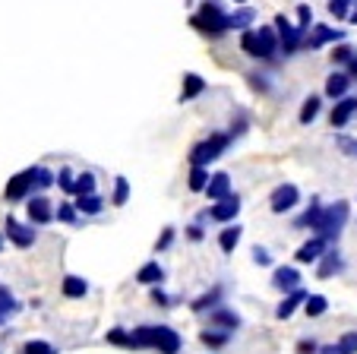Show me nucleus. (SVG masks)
<instances>
[{
    "mask_svg": "<svg viewBox=\"0 0 357 354\" xmlns=\"http://www.w3.org/2000/svg\"><path fill=\"white\" fill-rule=\"evenodd\" d=\"M209 323L215 329H228V332H234V329H241V316L234 314V310H225V307H215L209 310Z\"/></svg>",
    "mask_w": 357,
    "mask_h": 354,
    "instance_id": "nucleus-17",
    "label": "nucleus"
},
{
    "mask_svg": "<svg viewBox=\"0 0 357 354\" xmlns=\"http://www.w3.org/2000/svg\"><path fill=\"white\" fill-rule=\"evenodd\" d=\"M86 193H95V174L92 171L76 174V196H86Z\"/></svg>",
    "mask_w": 357,
    "mask_h": 354,
    "instance_id": "nucleus-35",
    "label": "nucleus"
},
{
    "mask_svg": "<svg viewBox=\"0 0 357 354\" xmlns=\"http://www.w3.org/2000/svg\"><path fill=\"white\" fill-rule=\"evenodd\" d=\"M319 212H323V206H319V200H313L310 209L294 219V228H313V225H317V219H319Z\"/></svg>",
    "mask_w": 357,
    "mask_h": 354,
    "instance_id": "nucleus-30",
    "label": "nucleus"
},
{
    "mask_svg": "<svg viewBox=\"0 0 357 354\" xmlns=\"http://www.w3.org/2000/svg\"><path fill=\"white\" fill-rule=\"evenodd\" d=\"M22 354H57V348L51 341H41V339H29L22 345Z\"/></svg>",
    "mask_w": 357,
    "mask_h": 354,
    "instance_id": "nucleus-34",
    "label": "nucleus"
},
{
    "mask_svg": "<svg viewBox=\"0 0 357 354\" xmlns=\"http://www.w3.org/2000/svg\"><path fill=\"white\" fill-rule=\"evenodd\" d=\"M22 310V304L13 297V291H10L7 285H0V326L10 320V316H16Z\"/></svg>",
    "mask_w": 357,
    "mask_h": 354,
    "instance_id": "nucleus-21",
    "label": "nucleus"
},
{
    "mask_svg": "<svg viewBox=\"0 0 357 354\" xmlns=\"http://www.w3.org/2000/svg\"><path fill=\"white\" fill-rule=\"evenodd\" d=\"M344 67H348V70H344V73H348L351 80H357V57H351V61L344 64Z\"/></svg>",
    "mask_w": 357,
    "mask_h": 354,
    "instance_id": "nucleus-50",
    "label": "nucleus"
},
{
    "mask_svg": "<svg viewBox=\"0 0 357 354\" xmlns=\"http://www.w3.org/2000/svg\"><path fill=\"white\" fill-rule=\"evenodd\" d=\"M338 354H357V332H348L338 339Z\"/></svg>",
    "mask_w": 357,
    "mask_h": 354,
    "instance_id": "nucleus-43",
    "label": "nucleus"
},
{
    "mask_svg": "<svg viewBox=\"0 0 357 354\" xmlns=\"http://www.w3.org/2000/svg\"><path fill=\"white\" fill-rule=\"evenodd\" d=\"M351 57H357L354 47H351V45H338L335 51H332V64H348Z\"/></svg>",
    "mask_w": 357,
    "mask_h": 354,
    "instance_id": "nucleus-44",
    "label": "nucleus"
},
{
    "mask_svg": "<svg viewBox=\"0 0 357 354\" xmlns=\"http://www.w3.org/2000/svg\"><path fill=\"white\" fill-rule=\"evenodd\" d=\"M209 168L206 165H193V171H190V190H193V193H199V190H206L209 187Z\"/></svg>",
    "mask_w": 357,
    "mask_h": 354,
    "instance_id": "nucleus-29",
    "label": "nucleus"
},
{
    "mask_svg": "<svg viewBox=\"0 0 357 354\" xmlns=\"http://www.w3.org/2000/svg\"><path fill=\"white\" fill-rule=\"evenodd\" d=\"M344 269V260H342V253H338L335 247H329L323 253V260H319V269H317V275L319 279H332V275H338Z\"/></svg>",
    "mask_w": 357,
    "mask_h": 354,
    "instance_id": "nucleus-14",
    "label": "nucleus"
},
{
    "mask_svg": "<svg viewBox=\"0 0 357 354\" xmlns=\"http://www.w3.org/2000/svg\"><path fill=\"white\" fill-rule=\"evenodd\" d=\"M326 250H329V241H326L323 234H317V237H310L307 244H301V250L294 253V260L297 263H319Z\"/></svg>",
    "mask_w": 357,
    "mask_h": 354,
    "instance_id": "nucleus-10",
    "label": "nucleus"
},
{
    "mask_svg": "<svg viewBox=\"0 0 357 354\" xmlns=\"http://www.w3.org/2000/svg\"><path fill=\"white\" fill-rule=\"evenodd\" d=\"M127 348H152L158 354H177L183 348V339L171 326H139L130 332Z\"/></svg>",
    "mask_w": 357,
    "mask_h": 354,
    "instance_id": "nucleus-1",
    "label": "nucleus"
},
{
    "mask_svg": "<svg viewBox=\"0 0 357 354\" xmlns=\"http://www.w3.org/2000/svg\"><path fill=\"white\" fill-rule=\"evenodd\" d=\"M317 114H319V95H310V98L303 101V108H301V124L307 127V124H313L317 121Z\"/></svg>",
    "mask_w": 357,
    "mask_h": 354,
    "instance_id": "nucleus-31",
    "label": "nucleus"
},
{
    "mask_svg": "<svg viewBox=\"0 0 357 354\" xmlns=\"http://www.w3.org/2000/svg\"><path fill=\"white\" fill-rule=\"evenodd\" d=\"M307 297H310V294L303 291V288H297V291H288V297H284V301L275 307V316H278V320H288V316H294V310L301 307V304H307Z\"/></svg>",
    "mask_w": 357,
    "mask_h": 354,
    "instance_id": "nucleus-16",
    "label": "nucleus"
},
{
    "mask_svg": "<svg viewBox=\"0 0 357 354\" xmlns=\"http://www.w3.org/2000/svg\"><path fill=\"white\" fill-rule=\"evenodd\" d=\"M344 221H348V202H332V206H326L323 212H319V219H317V234H323L326 241H338V234H342V228H344Z\"/></svg>",
    "mask_w": 357,
    "mask_h": 354,
    "instance_id": "nucleus-3",
    "label": "nucleus"
},
{
    "mask_svg": "<svg viewBox=\"0 0 357 354\" xmlns=\"http://www.w3.org/2000/svg\"><path fill=\"white\" fill-rule=\"evenodd\" d=\"M76 212H79L76 202H61V206H57V219L67 221V225H76Z\"/></svg>",
    "mask_w": 357,
    "mask_h": 354,
    "instance_id": "nucleus-40",
    "label": "nucleus"
},
{
    "mask_svg": "<svg viewBox=\"0 0 357 354\" xmlns=\"http://www.w3.org/2000/svg\"><path fill=\"white\" fill-rule=\"evenodd\" d=\"M303 310H307V316H323L326 310H329V301H326L323 294H310L307 304H303Z\"/></svg>",
    "mask_w": 357,
    "mask_h": 354,
    "instance_id": "nucleus-32",
    "label": "nucleus"
},
{
    "mask_svg": "<svg viewBox=\"0 0 357 354\" xmlns=\"http://www.w3.org/2000/svg\"><path fill=\"white\" fill-rule=\"evenodd\" d=\"M76 209H79L82 215H98L101 209H105V200H101L98 193H86V196H76Z\"/></svg>",
    "mask_w": 357,
    "mask_h": 354,
    "instance_id": "nucleus-27",
    "label": "nucleus"
},
{
    "mask_svg": "<svg viewBox=\"0 0 357 354\" xmlns=\"http://www.w3.org/2000/svg\"><path fill=\"white\" fill-rule=\"evenodd\" d=\"M206 196H209L212 202H218V200H225V196H231V177H228V174H225V171L212 174L209 187H206Z\"/></svg>",
    "mask_w": 357,
    "mask_h": 354,
    "instance_id": "nucleus-18",
    "label": "nucleus"
},
{
    "mask_svg": "<svg viewBox=\"0 0 357 354\" xmlns=\"http://www.w3.org/2000/svg\"><path fill=\"white\" fill-rule=\"evenodd\" d=\"M61 291H63V297H86V294H89V281L82 279V275H67Z\"/></svg>",
    "mask_w": 357,
    "mask_h": 354,
    "instance_id": "nucleus-26",
    "label": "nucleus"
},
{
    "mask_svg": "<svg viewBox=\"0 0 357 354\" xmlns=\"http://www.w3.org/2000/svg\"><path fill=\"white\" fill-rule=\"evenodd\" d=\"M199 339H202V345H209V348H225L231 341V332L228 329H222V332L218 329H202Z\"/></svg>",
    "mask_w": 357,
    "mask_h": 354,
    "instance_id": "nucleus-28",
    "label": "nucleus"
},
{
    "mask_svg": "<svg viewBox=\"0 0 357 354\" xmlns=\"http://www.w3.org/2000/svg\"><path fill=\"white\" fill-rule=\"evenodd\" d=\"M152 304H158V307H174L177 301L168 291H162V285H152Z\"/></svg>",
    "mask_w": 357,
    "mask_h": 354,
    "instance_id": "nucleus-41",
    "label": "nucleus"
},
{
    "mask_svg": "<svg viewBox=\"0 0 357 354\" xmlns=\"http://www.w3.org/2000/svg\"><path fill=\"white\" fill-rule=\"evenodd\" d=\"M241 47H243V54H250V57L263 61V45H259V32H257V29H243Z\"/></svg>",
    "mask_w": 357,
    "mask_h": 354,
    "instance_id": "nucleus-23",
    "label": "nucleus"
},
{
    "mask_svg": "<svg viewBox=\"0 0 357 354\" xmlns=\"http://www.w3.org/2000/svg\"><path fill=\"white\" fill-rule=\"evenodd\" d=\"M297 354H319V345L313 339H301L297 341Z\"/></svg>",
    "mask_w": 357,
    "mask_h": 354,
    "instance_id": "nucleus-49",
    "label": "nucleus"
},
{
    "mask_svg": "<svg viewBox=\"0 0 357 354\" xmlns=\"http://www.w3.org/2000/svg\"><path fill=\"white\" fill-rule=\"evenodd\" d=\"M319 354H338V341H335V345H323V348H319Z\"/></svg>",
    "mask_w": 357,
    "mask_h": 354,
    "instance_id": "nucleus-52",
    "label": "nucleus"
},
{
    "mask_svg": "<svg viewBox=\"0 0 357 354\" xmlns=\"http://www.w3.org/2000/svg\"><path fill=\"white\" fill-rule=\"evenodd\" d=\"M190 22H193V29H199L202 35H209V38H218V35H225L231 29L228 13H225L218 3H212V0H206L199 7V13H196Z\"/></svg>",
    "mask_w": 357,
    "mask_h": 354,
    "instance_id": "nucleus-2",
    "label": "nucleus"
},
{
    "mask_svg": "<svg viewBox=\"0 0 357 354\" xmlns=\"http://www.w3.org/2000/svg\"><path fill=\"white\" fill-rule=\"evenodd\" d=\"M171 244H174V228H165L162 231V237H158V244H155V250L162 253V250H168Z\"/></svg>",
    "mask_w": 357,
    "mask_h": 354,
    "instance_id": "nucleus-48",
    "label": "nucleus"
},
{
    "mask_svg": "<svg viewBox=\"0 0 357 354\" xmlns=\"http://www.w3.org/2000/svg\"><path fill=\"white\" fill-rule=\"evenodd\" d=\"M202 92H206V80H202V76H196V73H187V76H183L181 101H193L196 95H202Z\"/></svg>",
    "mask_w": 357,
    "mask_h": 354,
    "instance_id": "nucleus-25",
    "label": "nucleus"
},
{
    "mask_svg": "<svg viewBox=\"0 0 357 354\" xmlns=\"http://www.w3.org/2000/svg\"><path fill=\"white\" fill-rule=\"evenodd\" d=\"M257 20V13L250 7H243V10H237V13H231L228 16V22H231V29H250V22Z\"/></svg>",
    "mask_w": 357,
    "mask_h": 354,
    "instance_id": "nucleus-33",
    "label": "nucleus"
},
{
    "mask_svg": "<svg viewBox=\"0 0 357 354\" xmlns=\"http://www.w3.org/2000/svg\"><path fill=\"white\" fill-rule=\"evenodd\" d=\"M351 82H354V80H351L348 73H338V70H335V73L326 80V95H329V98H335V101L344 98V95H348V89H351Z\"/></svg>",
    "mask_w": 357,
    "mask_h": 354,
    "instance_id": "nucleus-19",
    "label": "nucleus"
},
{
    "mask_svg": "<svg viewBox=\"0 0 357 354\" xmlns=\"http://www.w3.org/2000/svg\"><path fill=\"white\" fill-rule=\"evenodd\" d=\"M187 234H190V241H202V228L199 225H190Z\"/></svg>",
    "mask_w": 357,
    "mask_h": 354,
    "instance_id": "nucleus-51",
    "label": "nucleus"
},
{
    "mask_svg": "<svg viewBox=\"0 0 357 354\" xmlns=\"http://www.w3.org/2000/svg\"><path fill=\"white\" fill-rule=\"evenodd\" d=\"M237 212H241V200H237V196L231 193V196L218 200L215 206L209 209V219H212V221H222V225H231V221L237 219Z\"/></svg>",
    "mask_w": 357,
    "mask_h": 354,
    "instance_id": "nucleus-9",
    "label": "nucleus"
},
{
    "mask_svg": "<svg viewBox=\"0 0 357 354\" xmlns=\"http://www.w3.org/2000/svg\"><path fill=\"white\" fill-rule=\"evenodd\" d=\"M237 3H243V0H237Z\"/></svg>",
    "mask_w": 357,
    "mask_h": 354,
    "instance_id": "nucleus-55",
    "label": "nucleus"
},
{
    "mask_svg": "<svg viewBox=\"0 0 357 354\" xmlns=\"http://www.w3.org/2000/svg\"><path fill=\"white\" fill-rule=\"evenodd\" d=\"M354 114H357V98H354V95H344V98H338L335 108H332V127H344V124H348Z\"/></svg>",
    "mask_w": 357,
    "mask_h": 354,
    "instance_id": "nucleus-13",
    "label": "nucleus"
},
{
    "mask_svg": "<svg viewBox=\"0 0 357 354\" xmlns=\"http://www.w3.org/2000/svg\"><path fill=\"white\" fill-rule=\"evenodd\" d=\"M105 339H108V345H121V348L130 345V332H127V329H111Z\"/></svg>",
    "mask_w": 357,
    "mask_h": 354,
    "instance_id": "nucleus-45",
    "label": "nucleus"
},
{
    "mask_svg": "<svg viewBox=\"0 0 357 354\" xmlns=\"http://www.w3.org/2000/svg\"><path fill=\"white\" fill-rule=\"evenodd\" d=\"M342 38H344V32H338V29H332V26H313V35H307L303 45L323 47V45H329V41H342Z\"/></svg>",
    "mask_w": 357,
    "mask_h": 354,
    "instance_id": "nucleus-15",
    "label": "nucleus"
},
{
    "mask_svg": "<svg viewBox=\"0 0 357 354\" xmlns=\"http://www.w3.org/2000/svg\"><path fill=\"white\" fill-rule=\"evenodd\" d=\"M35 177H38V165H35V168H26V171H20L16 177H10V184H7V200H10V202L29 200V196H32V190H38Z\"/></svg>",
    "mask_w": 357,
    "mask_h": 354,
    "instance_id": "nucleus-5",
    "label": "nucleus"
},
{
    "mask_svg": "<svg viewBox=\"0 0 357 354\" xmlns=\"http://www.w3.org/2000/svg\"><path fill=\"white\" fill-rule=\"evenodd\" d=\"M272 288L275 291H297L301 288V272L294 266H275L272 272Z\"/></svg>",
    "mask_w": 357,
    "mask_h": 354,
    "instance_id": "nucleus-12",
    "label": "nucleus"
},
{
    "mask_svg": "<svg viewBox=\"0 0 357 354\" xmlns=\"http://www.w3.org/2000/svg\"><path fill=\"white\" fill-rule=\"evenodd\" d=\"M0 247H3V237H0Z\"/></svg>",
    "mask_w": 357,
    "mask_h": 354,
    "instance_id": "nucleus-54",
    "label": "nucleus"
},
{
    "mask_svg": "<svg viewBox=\"0 0 357 354\" xmlns=\"http://www.w3.org/2000/svg\"><path fill=\"white\" fill-rule=\"evenodd\" d=\"M297 26H301L303 32L313 26V10L307 7V3H301V7H297Z\"/></svg>",
    "mask_w": 357,
    "mask_h": 354,
    "instance_id": "nucleus-46",
    "label": "nucleus"
},
{
    "mask_svg": "<svg viewBox=\"0 0 357 354\" xmlns=\"http://www.w3.org/2000/svg\"><path fill=\"white\" fill-rule=\"evenodd\" d=\"M241 234H243L241 225H228L222 234H218V247H222V253H234V247L241 244Z\"/></svg>",
    "mask_w": 357,
    "mask_h": 354,
    "instance_id": "nucleus-24",
    "label": "nucleus"
},
{
    "mask_svg": "<svg viewBox=\"0 0 357 354\" xmlns=\"http://www.w3.org/2000/svg\"><path fill=\"white\" fill-rule=\"evenodd\" d=\"M35 184H38V190L54 187V184H57V174H54V171H47V168H41V165H38V177H35Z\"/></svg>",
    "mask_w": 357,
    "mask_h": 354,
    "instance_id": "nucleus-42",
    "label": "nucleus"
},
{
    "mask_svg": "<svg viewBox=\"0 0 357 354\" xmlns=\"http://www.w3.org/2000/svg\"><path fill=\"white\" fill-rule=\"evenodd\" d=\"M335 146L342 149L348 158H357V140H351V136H344V133H338L335 136Z\"/></svg>",
    "mask_w": 357,
    "mask_h": 354,
    "instance_id": "nucleus-39",
    "label": "nucleus"
},
{
    "mask_svg": "<svg viewBox=\"0 0 357 354\" xmlns=\"http://www.w3.org/2000/svg\"><path fill=\"white\" fill-rule=\"evenodd\" d=\"M29 221H32V225L54 221V206H51V200H45V196H29Z\"/></svg>",
    "mask_w": 357,
    "mask_h": 354,
    "instance_id": "nucleus-11",
    "label": "nucleus"
},
{
    "mask_svg": "<svg viewBox=\"0 0 357 354\" xmlns=\"http://www.w3.org/2000/svg\"><path fill=\"white\" fill-rule=\"evenodd\" d=\"M136 281H139V285H149V288H152V285H162V281H165V269L158 266L155 260H152V263H146V266H139V272H136Z\"/></svg>",
    "mask_w": 357,
    "mask_h": 354,
    "instance_id": "nucleus-22",
    "label": "nucleus"
},
{
    "mask_svg": "<svg viewBox=\"0 0 357 354\" xmlns=\"http://www.w3.org/2000/svg\"><path fill=\"white\" fill-rule=\"evenodd\" d=\"M351 3H354V0H329V13L335 16V20H348Z\"/></svg>",
    "mask_w": 357,
    "mask_h": 354,
    "instance_id": "nucleus-37",
    "label": "nucleus"
},
{
    "mask_svg": "<svg viewBox=\"0 0 357 354\" xmlns=\"http://www.w3.org/2000/svg\"><path fill=\"white\" fill-rule=\"evenodd\" d=\"M297 202H301V190H297L294 184H278V187L272 190V196H269V209H272L275 215L291 212Z\"/></svg>",
    "mask_w": 357,
    "mask_h": 354,
    "instance_id": "nucleus-7",
    "label": "nucleus"
},
{
    "mask_svg": "<svg viewBox=\"0 0 357 354\" xmlns=\"http://www.w3.org/2000/svg\"><path fill=\"white\" fill-rule=\"evenodd\" d=\"M275 29H278V38H282L284 54H294L297 47H301L303 41H307V32H303L301 26H291L288 16H284V13H278V16H275Z\"/></svg>",
    "mask_w": 357,
    "mask_h": 354,
    "instance_id": "nucleus-6",
    "label": "nucleus"
},
{
    "mask_svg": "<svg viewBox=\"0 0 357 354\" xmlns=\"http://www.w3.org/2000/svg\"><path fill=\"white\" fill-rule=\"evenodd\" d=\"M3 231H7V237H10V241H13L20 250H26V247H32V244H35V228H29V225H22V221H16L13 215L7 219Z\"/></svg>",
    "mask_w": 357,
    "mask_h": 354,
    "instance_id": "nucleus-8",
    "label": "nucleus"
},
{
    "mask_svg": "<svg viewBox=\"0 0 357 354\" xmlns=\"http://www.w3.org/2000/svg\"><path fill=\"white\" fill-rule=\"evenodd\" d=\"M253 263L257 266H272V253L266 247H253Z\"/></svg>",
    "mask_w": 357,
    "mask_h": 354,
    "instance_id": "nucleus-47",
    "label": "nucleus"
},
{
    "mask_svg": "<svg viewBox=\"0 0 357 354\" xmlns=\"http://www.w3.org/2000/svg\"><path fill=\"white\" fill-rule=\"evenodd\" d=\"M348 20H351V26H357V10H351V16H348Z\"/></svg>",
    "mask_w": 357,
    "mask_h": 354,
    "instance_id": "nucleus-53",
    "label": "nucleus"
},
{
    "mask_svg": "<svg viewBox=\"0 0 357 354\" xmlns=\"http://www.w3.org/2000/svg\"><path fill=\"white\" fill-rule=\"evenodd\" d=\"M222 285H215L212 288V291H206V294H199V297H196L193 304H190V310H193V314H206V310H215L218 304H222Z\"/></svg>",
    "mask_w": 357,
    "mask_h": 354,
    "instance_id": "nucleus-20",
    "label": "nucleus"
},
{
    "mask_svg": "<svg viewBox=\"0 0 357 354\" xmlns=\"http://www.w3.org/2000/svg\"><path fill=\"white\" fill-rule=\"evenodd\" d=\"M57 187H61L63 193H76V174L70 171V168H61V171H57Z\"/></svg>",
    "mask_w": 357,
    "mask_h": 354,
    "instance_id": "nucleus-36",
    "label": "nucleus"
},
{
    "mask_svg": "<svg viewBox=\"0 0 357 354\" xmlns=\"http://www.w3.org/2000/svg\"><path fill=\"white\" fill-rule=\"evenodd\" d=\"M127 200H130V184H127V177H117L114 181V206H123Z\"/></svg>",
    "mask_w": 357,
    "mask_h": 354,
    "instance_id": "nucleus-38",
    "label": "nucleus"
},
{
    "mask_svg": "<svg viewBox=\"0 0 357 354\" xmlns=\"http://www.w3.org/2000/svg\"><path fill=\"white\" fill-rule=\"evenodd\" d=\"M231 140H234V136H231V133H212L209 140L196 142V146H193V152H190V165H206V168H209L212 161H215V158H222V155L228 152Z\"/></svg>",
    "mask_w": 357,
    "mask_h": 354,
    "instance_id": "nucleus-4",
    "label": "nucleus"
}]
</instances>
